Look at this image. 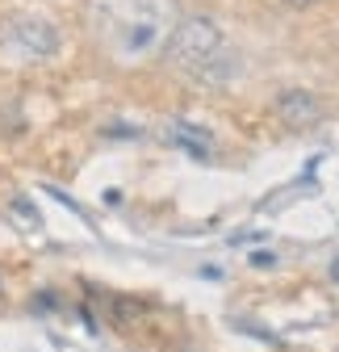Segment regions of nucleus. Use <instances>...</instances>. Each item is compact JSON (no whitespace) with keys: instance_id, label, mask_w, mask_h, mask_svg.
Returning a JSON list of instances; mask_svg holds the SVG:
<instances>
[{"instance_id":"obj_1","label":"nucleus","mask_w":339,"mask_h":352,"mask_svg":"<svg viewBox=\"0 0 339 352\" xmlns=\"http://www.w3.org/2000/svg\"><path fill=\"white\" fill-rule=\"evenodd\" d=\"M84 21L113 63L135 67L163 55L167 38L180 21V9L176 0H89Z\"/></svg>"},{"instance_id":"obj_9","label":"nucleus","mask_w":339,"mask_h":352,"mask_svg":"<svg viewBox=\"0 0 339 352\" xmlns=\"http://www.w3.org/2000/svg\"><path fill=\"white\" fill-rule=\"evenodd\" d=\"M331 277H335V281H339V256H335V260H331Z\"/></svg>"},{"instance_id":"obj_3","label":"nucleus","mask_w":339,"mask_h":352,"mask_svg":"<svg viewBox=\"0 0 339 352\" xmlns=\"http://www.w3.org/2000/svg\"><path fill=\"white\" fill-rule=\"evenodd\" d=\"M0 47L17 59H51L59 51V25L34 13H13L0 21Z\"/></svg>"},{"instance_id":"obj_7","label":"nucleus","mask_w":339,"mask_h":352,"mask_svg":"<svg viewBox=\"0 0 339 352\" xmlns=\"http://www.w3.org/2000/svg\"><path fill=\"white\" fill-rule=\"evenodd\" d=\"M289 9H314V5H323V0H285Z\"/></svg>"},{"instance_id":"obj_4","label":"nucleus","mask_w":339,"mask_h":352,"mask_svg":"<svg viewBox=\"0 0 339 352\" xmlns=\"http://www.w3.org/2000/svg\"><path fill=\"white\" fill-rule=\"evenodd\" d=\"M277 118L289 126V130H310L318 118H323V101L306 88H285L277 97Z\"/></svg>"},{"instance_id":"obj_6","label":"nucleus","mask_w":339,"mask_h":352,"mask_svg":"<svg viewBox=\"0 0 339 352\" xmlns=\"http://www.w3.org/2000/svg\"><path fill=\"white\" fill-rule=\"evenodd\" d=\"M13 214H17V218H25L30 227H38V210L30 206V197H21V193H17V197H13Z\"/></svg>"},{"instance_id":"obj_8","label":"nucleus","mask_w":339,"mask_h":352,"mask_svg":"<svg viewBox=\"0 0 339 352\" xmlns=\"http://www.w3.org/2000/svg\"><path fill=\"white\" fill-rule=\"evenodd\" d=\"M277 256H268V252H251V264H272Z\"/></svg>"},{"instance_id":"obj_2","label":"nucleus","mask_w":339,"mask_h":352,"mask_svg":"<svg viewBox=\"0 0 339 352\" xmlns=\"http://www.w3.org/2000/svg\"><path fill=\"white\" fill-rule=\"evenodd\" d=\"M218 51H222V25L205 13L180 17L172 38H167V47H163L167 63L176 72H189V76H205V67H214Z\"/></svg>"},{"instance_id":"obj_5","label":"nucleus","mask_w":339,"mask_h":352,"mask_svg":"<svg viewBox=\"0 0 339 352\" xmlns=\"http://www.w3.org/2000/svg\"><path fill=\"white\" fill-rule=\"evenodd\" d=\"M172 143L189 147L193 155H209V147H214L209 130H201V126H185V122H176V126H172Z\"/></svg>"}]
</instances>
